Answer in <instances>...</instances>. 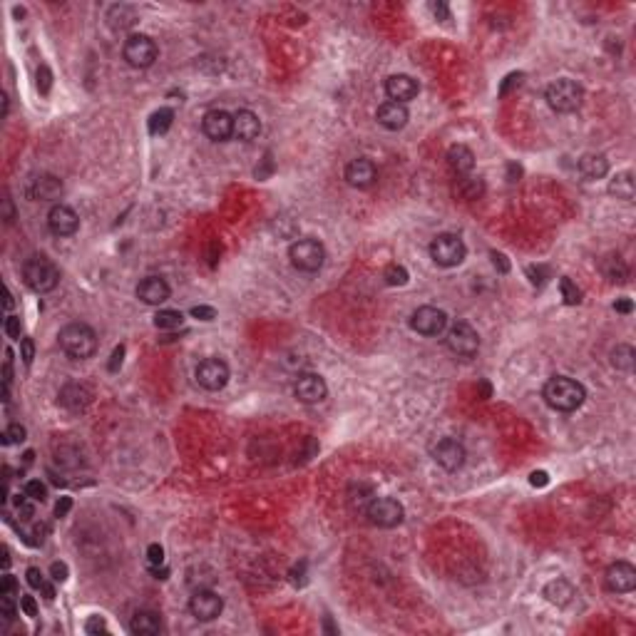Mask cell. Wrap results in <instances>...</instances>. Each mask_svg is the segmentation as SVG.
I'll return each instance as SVG.
<instances>
[{"label":"cell","instance_id":"obj_1","mask_svg":"<svg viewBox=\"0 0 636 636\" xmlns=\"http://www.w3.org/2000/svg\"><path fill=\"white\" fill-rule=\"evenodd\" d=\"M544 403L552 408V411L559 413H574L577 408H582L584 398H587V390H584L582 383H577L574 378H567V375H554L544 383Z\"/></svg>","mask_w":636,"mask_h":636},{"label":"cell","instance_id":"obj_2","mask_svg":"<svg viewBox=\"0 0 636 636\" xmlns=\"http://www.w3.org/2000/svg\"><path fill=\"white\" fill-rule=\"evenodd\" d=\"M60 348L68 353L70 358H77V361H85V358H92L97 351V333L87 326V323H68L65 328H60Z\"/></svg>","mask_w":636,"mask_h":636},{"label":"cell","instance_id":"obj_3","mask_svg":"<svg viewBox=\"0 0 636 636\" xmlns=\"http://www.w3.org/2000/svg\"><path fill=\"white\" fill-rule=\"evenodd\" d=\"M23 279L35 294H48L60 284V268L48 256H30L23 263Z\"/></svg>","mask_w":636,"mask_h":636},{"label":"cell","instance_id":"obj_4","mask_svg":"<svg viewBox=\"0 0 636 636\" xmlns=\"http://www.w3.org/2000/svg\"><path fill=\"white\" fill-rule=\"evenodd\" d=\"M289 258L294 263V268L306 271V274H313L326 261V249H323V244L318 239L304 237L289 247Z\"/></svg>","mask_w":636,"mask_h":636},{"label":"cell","instance_id":"obj_5","mask_svg":"<svg viewBox=\"0 0 636 636\" xmlns=\"http://www.w3.org/2000/svg\"><path fill=\"white\" fill-rule=\"evenodd\" d=\"M544 100H547V105L552 107L554 112L569 115V112H577L579 107H582L584 92L574 80L564 77V80H557V82L549 85L547 92H544Z\"/></svg>","mask_w":636,"mask_h":636},{"label":"cell","instance_id":"obj_6","mask_svg":"<svg viewBox=\"0 0 636 636\" xmlns=\"http://www.w3.org/2000/svg\"><path fill=\"white\" fill-rule=\"evenodd\" d=\"M430 256L437 266H460L468 256V249H465V242L458 237V234H437L430 242Z\"/></svg>","mask_w":636,"mask_h":636},{"label":"cell","instance_id":"obj_7","mask_svg":"<svg viewBox=\"0 0 636 636\" xmlns=\"http://www.w3.org/2000/svg\"><path fill=\"white\" fill-rule=\"evenodd\" d=\"M445 346L452 356H460V358H473L480 348V336L470 323L458 321L452 323L445 333Z\"/></svg>","mask_w":636,"mask_h":636},{"label":"cell","instance_id":"obj_8","mask_svg":"<svg viewBox=\"0 0 636 636\" xmlns=\"http://www.w3.org/2000/svg\"><path fill=\"white\" fill-rule=\"evenodd\" d=\"M122 55H125L127 65L144 70V68H149V65H154V60H157V55H159V48L152 37L139 32V35L127 37L125 48H122Z\"/></svg>","mask_w":636,"mask_h":636},{"label":"cell","instance_id":"obj_9","mask_svg":"<svg viewBox=\"0 0 636 636\" xmlns=\"http://www.w3.org/2000/svg\"><path fill=\"white\" fill-rule=\"evenodd\" d=\"M366 517L370 520V525L390 530V527H398L403 522L405 510L398 499L393 497H373L370 505L366 507Z\"/></svg>","mask_w":636,"mask_h":636},{"label":"cell","instance_id":"obj_10","mask_svg":"<svg viewBox=\"0 0 636 636\" xmlns=\"http://www.w3.org/2000/svg\"><path fill=\"white\" fill-rule=\"evenodd\" d=\"M411 328L420 336H440L447 328V316L435 306H420L411 316Z\"/></svg>","mask_w":636,"mask_h":636},{"label":"cell","instance_id":"obj_11","mask_svg":"<svg viewBox=\"0 0 636 636\" xmlns=\"http://www.w3.org/2000/svg\"><path fill=\"white\" fill-rule=\"evenodd\" d=\"M465 458H468V455H465L463 442L455 440V437H442V440H437L435 445H432V460H435L442 470H447V473H455V470L463 468Z\"/></svg>","mask_w":636,"mask_h":636},{"label":"cell","instance_id":"obj_12","mask_svg":"<svg viewBox=\"0 0 636 636\" xmlns=\"http://www.w3.org/2000/svg\"><path fill=\"white\" fill-rule=\"evenodd\" d=\"M197 383L204 390H221L229 383V366L221 358H206L197 366Z\"/></svg>","mask_w":636,"mask_h":636},{"label":"cell","instance_id":"obj_13","mask_svg":"<svg viewBox=\"0 0 636 636\" xmlns=\"http://www.w3.org/2000/svg\"><path fill=\"white\" fill-rule=\"evenodd\" d=\"M224 609V599L211 589H197L189 599V611L199 621H214Z\"/></svg>","mask_w":636,"mask_h":636},{"label":"cell","instance_id":"obj_14","mask_svg":"<svg viewBox=\"0 0 636 636\" xmlns=\"http://www.w3.org/2000/svg\"><path fill=\"white\" fill-rule=\"evenodd\" d=\"M294 395L301 400V403L316 405V403H321V400H326L328 385H326V380H323L318 373H304V375H299V378H296Z\"/></svg>","mask_w":636,"mask_h":636},{"label":"cell","instance_id":"obj_15","mask_svg":"<svg viewBox=\"0 0 636 636\" xmlns=\"http://www.w3.org/2000/svg\"><path fill=\"white\" fill-rule=\"evenodd\" d=\"M604 584L614 594H629L636 587V567L631 562H614L606 569Z\"/></svg>","mask_w":636,"mask_h":636},{"label":"cell","instance_id":"obj_16","mask_svg":"<svg viewBox=\"0 0 636 636\" xmlns=\"http://www.w3.org/2000/svg\"><path fill=\"white\" fill-rule=\"evenodd\" d=\"M201 130L214 142H226L229 137H234V115H229L226 110H209L201 120Z\"/></svg>","mask_w":636,"mask_h":636},{"label":"cell","instance_id":"obj_17","mask_svg":"<svg viewBox=\"0 0 636 636\" xmlns=\"http://www.w3.org/2000/svg\"><path fill=\"white\" fill-rule=\"evenodd\" d=\"M48 226L55 237H73V234L80 229V216L73 206L55 204L48 214Z\"/></svg>","mask_w":636,"mask_h":636},{"label":"cell","instance_id":"obj_18","mask_svg":"<svg viewBox=\"0 0 636 636\" xmlns=\"http://www.w3.org/2000/svg\"><path fill=\"white\" fill-rule=\"evenodd\" d=\"M375 179H378V169L370 159H353L346 167V182L356 189H368L375 185Z\"/></svg>","mask_w":636,"mask_h":636},{"label":"cell","instance_id":"obj_19","mask_svg":"<svg viewBox=\"0 0 636 636\" xmlns=\"http://www.w3.org/2000/svg\"><path fill=\"white\" fill-rule=\"evenodd\" d=\"M418 82L411 77V75H390L388 80H385V95L390 97L393 102H400V105H405L408 100H413V97L418 95Z\"/></svg>","mask_w":636,"mask_h":636},{"label":"cell","instance_id":"obj_20","mask_svg":"<svg viewBox=\"0 0 636 636\" xmlns=\"http://www.w3.org/2000/svg\"><path fill=\"white\" fill-rule=\"evenodd\" d=\"M137 299L147 306H162L169 299V284L159 276H147L137 284Z\"/></svg>","mask_w":636,"mask_h":636},{"label":"cell","instance_id":"obj_21","mask_svg":"<svg viewBox=\"0 0 636 636\" xmlns=\"http://www.w3.org/2000/svg\"><path fill=\"white\" fill-rule=\"evenodd\" d=\"M60 405L68 408L70 413H80L85 411L89 403H92V390L87 385H80V383H68L63 390H60Z\"/></svg>","mask_w":636,"mask_h":636},{"label":"cell","instance_id":"obj_22","mask_svg":"<svg viewBox=\"0 0 636 636\" xmlns=\"http://www.w3.org/2000/svg\"><path fill=\"white\" fill-rule=\"evenodd\" d=\"M261 135V120L251 110L234 112V137L242 142H251Z\"/></svg>","mask_w":636,"mask_h":636},{"label":"cell","instance_id":"obj_23","mask_svg":"<svg viewBox=\"0 0 636 636\" xmlns=\"http://www.w3.org/2000/svg\"><path fill=\"white\" fill-rule=\"evenodd\" d=\"M378 125L385 127V130L390 132H398L403 130L405 125H408V110H405V105H400V102H383V105L378 107Z\"/></svg>","mask_w":636,"mask_h":636},{"label":"cell","instance_id":"obj_24","mask_svg":"<svg viewBox=\"0 0 636 636\" xmlns=\"http://www.w3.org/2000/svg\"><path fill=\"white\" fill-rule=\"evenodd\" d=\"M447 164H450V169L458 174V177H468V174L475 169L473 149L465 147V144H452V147L447 149Z\"/></svg>","mask_w":636,"mask_h":636},{"label":"cell","instance_id":"obj_25","mask_svg":"<svg viewBox=\"0 0 636 636\" xmlns=\"http://www.w3.org/2000/svg\"><path fill=\"white\" fill-rule=\"evenodd\" d=\"M63 194V182L53 174H42V177L32 179V187H30V197L32 199H42V201H50V199H58Z\"/></svg>","mask_w":636,"mask_h":636},{"label":"cell","instance_id":"obj_26","mask_svg":"<svg viewBox=\"0 0 636 636\" xmlns=\"http://www.w3.org/2000/svg\"><path fill=\"white\" fill-rule=\"evenodd\" d=\"M130 631H132V634H137V636H152V634H159V631H162V619H159L157 611L142 609V611H137V614L132 616Z\"/></svg>","mask_w":636,"mask_h":636},{"label":"cell","instance_id":"obj_27","mask_svg":"<svg viewBox=\"0 0 636 636\" xmlns=\"http://www.w3.org/2000/svg\"><path fill=\"white\" fill-rule=\"evenodd\" d=\"M579 172H582L584 179H604L606 172H609V162H606L604 154H584L579 159Z\"/></svg>","mask_w":636,"mask_h":636},{"label":"cell","instance_id":"obj_28","mask_svg":"<svg viewBox=\"0 0 636 636\" xmlns=\"http://www.w3.org/2000/svg\"><path fill=\"white\" fill-rule=\"evenodd\" d=\"M544 597H547V601H552V604L557 606H567L569 601H572L574 597V587L567 582V579H554V582H549L547 587H544Z\"/></svg>","mask_w":636,"mask_h":636},{"label":"cell","instance_id":"obj_29","mask_svg":"<svg viewBox=\"0 0 636 636\" xmlns=\"http://www.w3.org/2000/svg\"><path fill=\"white\" fill-rule=\"evenodd\" d=\"M609 194H611V197H616V199H624V201H631V199H634V194H636L634 174H631V172L616 174V177L609 182Z\"/></svg>","mask_w":636,"mask_h":636},{"label":"cell","instance_id":"obj_30","mask_svg":"<svg viewBox=\"0 0 636 636\" xmlns=\"http://www.w3.org/2000/svg\"><path fill=\"white\" fill-rule=\"evenodd\" d=\"M182 323H185L182 311L162 308V311H157V316H154V326H157L159 331H174V328H179Z\"/></svg>","mask_w":636,"mask_h":636},{"label":"cell","instance_id":"obj_31","mask_svg":"<svg viewBox=\"0 0 636 636\" xmlns=\"http://www.w3.org/2000/svg\"><path fill=\"white\" fill-rule=\"evenodd\" d=\"M373 490L368 487V485H353L351 492H348V502H351L353 510H363L366 512V507L370 505V499H373Z\"/></svg>","mask_w":636,"mask_h":636},{"label":"cell","instance_id":"obj_32","mask_svg":"<svg viewBox=\"0 0 636 636\" xmlns=\"http://www.w3.org/2000/svg\"><path fill=\"white\" fill-rule=\"evenodd\" d=\"M634 358H636V351L631 346H624V343L611 351V363L619 370H634Z\"/></svg>","mask_w":636,"mask_h":636},{"label":"cell","instance_id":"obj_33","mask_svg":"<svg viewBox=\"0 0 636 636\" xmlns=\"http://www.w3.org/2000/svg\"><path fill=\"white\" fill-rule=\"evenodd\" d=\"M172 122H174V112L169 107H162V110H157L149 117V132L152 135H164L172 127Z\"/></svg>","mask_w":636,"mask_h":636},{"label":"cell","instance_id":"obj_34","mask_svg":"<svg viewBox=\"0 0 636 636\" xmlns=\"http://www.w3.org/2000/svg\"><path fill=\"white\" fill-rule=\"evenodd\" d=\"M458 192L463 194V199H480V197H482V192H485L482 179H478V177H463V179H460Z\"/></svg>","mask_w":636,"mask_h":636},{"label":"cell","instance_id":"obj_35","mask_svg":"<svg viewBox=\"0 0 636 636\" xmlns=\"http://www.w3.org/2000/svg\"><path fill=\"white\" fill-rule=\"evenodd\" d=\"M604 274L609 276L611 281H626V274H629V268L624 266L619 256H609L604 261Z\"/></svg>","mask_w":636,"mask_h":636},{"label":"cell","instance_id":"obj_36","mask_svg":"<svg viewBox=\"0 0 636 636\" xmlns=\"http://www.w3.org/2000/svg\"><path fill=\"white\" fill-rule=\"evenodd\" d=\"M385 284L388 286H403V284H408V279H411V276H408V268L405 266H400V263H390L388 268H385Z\"/></svg>","mask_w":636,"mask_h":636},{"label":"cell","instance_id":"obj_37","mask_svg":"<svg viewBox=\"0 0 636 636\" xmlns=\"http://www.w3.org/2000/svg\"><path fill=\"white\" fill-rule=\"evenodd\" d=\"M559 289H562L564 304L574 306V304H579V301H582V291H579L577 284H574L572 279H567V276H564V279H559Z\"/></svg>","mask_w":636,"mask_h":636},{"label":"cell","instance_id":"obj_38","mask_svg":"<svg viewBox=\"0 0 636 636\" xmlns=\"http://www.w3.org/2000/svg\"><path fill=\"white\" fill-rule=\"evenodd\" d=\"M25 494L32 499V502H45V499H48V487H45V482H40V480H27Z\"/></svg>","mask_w":636,"mask_h":636},{"label":"cell","instance_id":"obj_39","mask_svg":"<svg viewBox=\"0 0 636 636\" xmlns=\"http://www.w3.org/2000/svg\"><path fill=\"white\" fill-rule=\"evenodd\" d=\"M25 440V428L20 423H11L3 432V445H13V442H23Z\"/></svg>","mask_w":636,"mask_h":636},{"label":"cell","instance_id":"obj_40","mask_svg":"<svg viewBox=\"0 0 636 636\" xmlns=\"http://www.w3.org/2000/svg\"><path fill=\"white\" fill-rule=\"evenodd\" d=\"M15 510H18V515H20V520H32V517H35V507H32V502H30V497H27V494H18L15 497Z\"/></svg>","mask_w":636,"mask_h":636},{"label":"cell","instance_id":"obj_41","mask_svg":"<svg viewBox=\"0 0 636 636\" xmlns=\"http://www.w3.org/2000/svg\"><path fill=\"white\" fill-rule=\"evenodd\" d=\"M3 331H6V336L13 338V341H20V331H23L20 318H18V316H8L6 323H3Z\"/></svg>","mask_w":636,"mask_h":636},{"label":"cell","instance_id":"obj_42","mask_svg":"<svg viewBox=\"0 0 636 636\" xmlns=\"http://www.w3.org/2000/svg\"><path fill=\"white\" fill-rule=\"evenodd\" d=\"M0 614H3V619H8V621L15 616V597L0 594Z\"/></svg>","mask_w":636,"mask_h":636},{"label":"cell","instance_id":"obj_43","mask_svg":"<svg viewBox=\"0 0 636 636\" xmlns=\"http://www.w3.org/2000/svg\"><path fill=\"white\" fill-rule=\"evenodd\" d=\"M147 562H149V567H164V549H162V544H149V547H147Z\"/></svg>","mask_w":636,"mask_h":636},{"label":"cell","instance_id":"obj_44","mask_svg":"<svg viewBox=\"0 0 636 636\" xmlns=\"http://www.w3.org/2000/svg\"><path fill=\"white\" fill-rule=\"evenodd\" d=\"M20 358L25 366L32 363V358H35V343H32V338H23L20 341Z\"/></svg>","mask_w":636,"mask_h":636},{"label":"cell","instance_id":"obj_45","mask_svg":"<svg viewBox=\"0 0 636 636\" xmlns=\"http://www.w3.org/2000/svg\"><path fill=\"white\" fill-rule=\"evenodd\" d=\"M18 579L13 577V574H6V577H3V582H0V594H13L15 597L18 594Z\"/></svg>","mask_w":636,"mask_h":636},{"label":"cell","instance_id":"obj_46","mask_svg":"<svg viewBox=\"0 0 636 636\" xmlns=\"http://www.w3.org/2000/svg\"><path fill=\"white\" fill-rule=\"evenodd\" d=\"M192 316L199 318V321H214L216 311L211 308V306H194V308H192Z\"/></svg>","mask_w":636,"mask_h":636},{"label":"cell","instance_id":"obj_47","mask_svg":"<svg viewBox=\"0 0 636 636\" xmlns=\"http://www.w3.org/2000/svg\"><path fill=\"white\" fill-rule=\"evenodd\" d=\"M27 584H30L32 589H42V584H45V577H42V572L37 567H30L27 569Z\"/></svg>","mask_w":636,"mask_h":636},{"label":"cell","instance_id":"obj_48","mask_svg":"<svg viewBox=\"0 0 636 636\" xmlns=\"http://www.w3.org/2000/svg\"><path fill=\"white\" fill-rule=\"evenodd\" d=\"M85 631H87V634H100V631H107L105 619H100V616H92V619L85 624Z\"/></svg>","mask_w":636,"mask_h":636},{"label":"cell","instance_id":"obj_49","mask_svg":"<svg viewBox=\"0 0 636 636\" xmlns=\"http://www.w3.org/2000/svg\"><path fill=\"white\" fill-rule=\"evenodd\" d=\"M20 609L25 611V616H37V604H35V597H20Z\"/></svg>","mask_w":636,"mask_h":636},{"label":"cell","instance_id":"obj_50","mask_svg":"<svg viewBox=\"0 0 636 636\" xmlns=\"http://www.w3.org/2000/svg\"><path fill=\"white\" fill-rule=\"evenodd\" d=\"M50 574H53L55 582H65V579H68V564L55 562L53 567H50Z\"/></svg>","mask_w":636,"mask_h":636},{"label":"cell","instance_id":"obj_51","mask_svg":"<svg viewBox=\"0 0 636 636\" xmlns=\"http://www.w3.org/2000/svg\"><path fill=\"white\" fill-rule=\"evenodd\" d=\"M492 263L499 268V271H502V274H507V271H510V261H507V256H505V254H497V251H492Z\"/></svg>","mask_w":636,"mask_h":636},{"label":"cell","instance_id":"obj_52","mask_svg":"<svg viewBox=\"0 0 636 636\" xmlns=\"http://www.w3.org/2000/svg\"><path fill=\"white\" fill-rule=\"evenodd\" d=\"M122 358H125V346H117L115 353H112V361H110V370H112V373H115V370L122 366Z\"/></svg>","mask_w":636,"mask_h":636},{"label":"cell","instance_id":"obj_53","mask_svg":"<svg viewBox=\"0 0 636 636\" xmlns=\"http://www.w3.org/2000/svg\"><path fill=\"white\" fill-rule=\"evenodd\" d=\"M70 507H73V497H63L58 505H55V517H65L70 512Z\"/></svg>","mask_w":636,"mask_h":636},{"label":"cell","instance_id":"obj_54","mask_svg":"<svg viewBox=\"0 0 636 636\" xmlns=\"http://www.w3.org/2000/svg\"><path fill=\"white\" fill-rule=\"evenodd\" d=\"M432 13H435V18H440V20H450V11H447L445 3H432Z\"/></svg>","mask_w":636,"mask_h":636},{"label":"cell","instance_id":"obj_55","mask_svg":"<svg viewBox=\"0 0 636 636\" xmlns=\"http://www.w3.org/2000/svg\"><path fill=\"white\" fill-rule=\"evenodd\" d=\"M530 482L535 485V487H544V485L549 482V478H547V473H532V478H530Z\"/></svg>","mask_w":636,"mask_h":636},{"label":"cell","instance_id":"obj_56","mask_svg":"<svg viewBox=\"0 0 636 636\" xmlns=\"http://www.w3.org/2000/svg\"><path fill=\"white\" fill-rule=\"evenodd\" d=\"M631 308H634V304L629 299H619L614 304V311H619V313H631Z\"/></svg>","mask_w":636,"mask_h":636},{"label":"cell","instance_id":"obj_57","mask_svg":"<svg viewBox=\"0 0 636 636\" xmlns=\"http://www.w3.org/2000/svg\"><path fill=\"white\" fill-rule=\"evenodd\" d=\"M11 306H13V296H11V291H8L6 294V308H11Z\"/></svg>","mask_w":636,"mask_h":636}]
</instances>
